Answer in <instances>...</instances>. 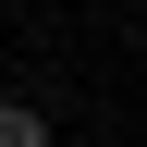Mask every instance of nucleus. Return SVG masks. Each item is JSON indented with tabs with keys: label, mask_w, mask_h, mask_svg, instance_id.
<instances>
[{
	"label": "nucleus",
	"mask_w": 147,
	"mask_h": 147,
	"mask_svg": "<svg viewBox=\"0 0 147 147\" xmlns=\"http://www.w3.org/2000/svg\"><path fill=\"white\" fill-rule=\"evenodd\" d=\"M0 147H49V123H37L25 98H0Z\"/></svg>",
	"instance_id": "obj_1"
}]
</instances>
